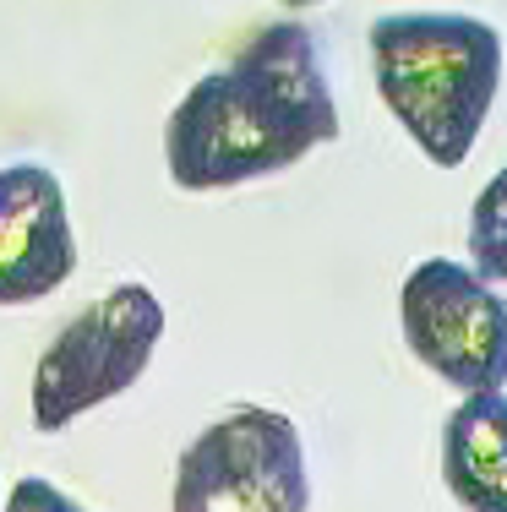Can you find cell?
Returning <instances> with one entry per match:
<instances>
[{"label": "cell", "mask_w": 507, "mask_h": 512, "mask_svg": "<svg viewBox=\"0 0 507 512\" xmlns=\"http://www.w3.org/2000/svg\"><path fill=\"white\" fill-rule=\"evenodd\" d=\"M404 344L458 393L507 387V300L486 273L453 256H426L398 289Z\"/></svg>", "instance_id": "obj_5"}, {"label": "cell", "mask_w": 507, "mask_h": 512, "mask_svg": "<svg viewBox=\"0 0 507 512\" xmlns=\"http://www.w3.org/2000/svg\"><path fill=\"white\" fill-rule=\"evenodd\" d=\"M284 6H295V11H306V6H322V0H284Z\"/></svg>", "instance_id": "obj_9"}, {"label": "cell", "mask_w": 507, "mask_h": 512, "mask_svg": "<svg viewBox=\"0 0 507 512\" xmlns=\"http://www.w3.org/2000/svg\"><path fill=\"white\" fill-rule=\"evenodd\" d=\"M322 142H338V104L317 33L268 22L169 109L164 164L180 191H229L295 169Z\"/></svg>", "instance_id": "obj_1"}, {"label": "cell", "mask_w": 507, "mask_h": 512, "mask_svg": "<svg viewBox=\"0 0 507 512\" xmlns=\"http://www.w3.org/2000/svg\"><path fill=\"white\" fill-rule=\"evenodd\" d=\"M366 39L388 115L437 169H458L497 104L502 33L469 11H388Z\"/></svg>", "instance_id": "obj_2"}, {"label": "cell", "mask_w": 507, "mask_h": 512, "mask_svg": "<svg viewBox=\"0 0 507 512\" xmlns=\"http://www.w3.org/2000/svg\"><path fill=\"white\" fill-rule=\"evenodd\" d=\"M77 273V229L60 175L39 158L0 169V306H33Z\"/></svg>", "instance_id": "obj_6"}, {"label": "cell", "mask_w": 507, "mask_h": 512, "mask_svg": "<svg viewBox=\"0 0 507 512\" xmlns=\"http://www.w3.org/2000/svg\"><path fill=\"white\" fill-rule=\"evenodd\" d=\"M442 480L453 502L475 512H507V393H464L442 425Z\"/></svg>", "instance_id": "obj_7"}, {"label": "cell", "mask_w": 507, "mask_h": 512, "mask_svg": "<svg viewBox=\"0 0 507 512\" xmlns=\"http://www.w3.org/2000/svg\"><path fill=\"white\" fill-rule=\"evenodd\" d=\"M175 512H300L311 507V474L295 420L279 409L240 404L202 425L175 458Z\"/></svg>", "instance_id": "obj_4"}, {"label": "cell", "mask_w": 507, "mask_h": 512, "mask_svg": "<svg viewBox=\"0 0 507 512\" xmlns=\"http://www.w3.org/2000/svg\"><path fill=\"white\" fill-rule=\"evenodd\" d=\"M164 300L148 284H115L82 306L33 365V431L55 436L88 409L142 382L164 338Z\"/></svg>", "instance_id": "obj_3"}, {"label": "cell", "mask_w": 507, "mask_h": 512, "mask_svg": "<svg viewBox=\"0 0 507 512\" xmlns=\"http://www.w3.org/2000/svg\"><path fill=\"white\" fill-rule=\"evenodd\" d=\"M469 256L475 273H486L491 284H507V164L486 180V191L469 207Z\"/></svg>", "instance_id": "obj_8"}]
</instances>
